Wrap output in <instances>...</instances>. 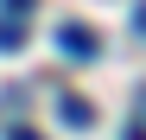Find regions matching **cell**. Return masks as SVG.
I'll return each instance as SVG.
<instances>
[{
	"instance_id": "obj_1",
	"label": "cell",
	"mask_w": 146,
	"mask_h": 140,
	"mask_svg": "<svg viewBox=\"0 0 146 140\" xmlns=\"http://www.w3.org/2000/svg\"><path fill=\"white\" fill-rule=\"evenodd\" d=\"M57 45H64L70 57H95V51H102V38H95L89 26H76V19H70V26H57Z\"/></svg>"
},
{
	"instance_id": "obj_2",
	"label": "cell",
	"mask_w": 146,
	"mask_h": 140,
	"mask_svg": "<svg viewBox=\"0 0 146 140\" xmlns=\"http://www.w3.org/2000/svg\"><path fill=\"white\" fill-rule=\"evenodd\" d=\"M57 115H64L70 127H89V121H95V108H89L83 96H70V89H57Z\"/></svg>"
},
{
	"instance_id": "obj_3",
	"label": "cell",
	"mask_w": 146,
	"mask_h": 140,
	"mask_svg": "<svg viewBox=\"0 0 146 140\" xmlns=\"http://www.w3.org/2000/svg\"><path fill=\"white\" fill-rule=\"evenodd\" d=\"M19 45H26V26L19 19H0V51H19Z\"/></svg>"
},
{
	"instance_id": "obj_4",
	"label": "cell",
	"mask_w": 146,
	"mask_h": 140,
	"mask_svg": "<svg viewBox=\"0 0 146 140\" xmlns=\"http://www.w3.org/2000/svg\"><path fill=\"white\" fill-rule=\"evenodd\" d=\"M7 140H38V134L32 127H7Z\"/></svg>"
},
{
	"instance_id": "obj_5",
	"label": "cell",
	"mask_w": 146,
	"mask_h": 140,
	"mask_svg": "<svg viewBox=\"0 0 146 140\" xmlns=\"http://www.w3.org/2000/svg\"><path fill=\"white\" fill-rule=\"evenodd\" d=\"M133 26H140V32H146V0H140V7H133Z\"/></svg>"
},
{
	"instance_id": "obj_6",
	"label": "cell",
	"mask_w": 146,
	"mask_h": 140,
	"mask_svg": "<svg viewBox=\"0 0 146 140\" xmlns=\"http://www.w3.org/2000/svg\"><path fill=\"white\" fill-rule=\"evenodd\" d=\"M7 7H13V13H32V0H7Z\"/></svg>"
}]
</instances>
